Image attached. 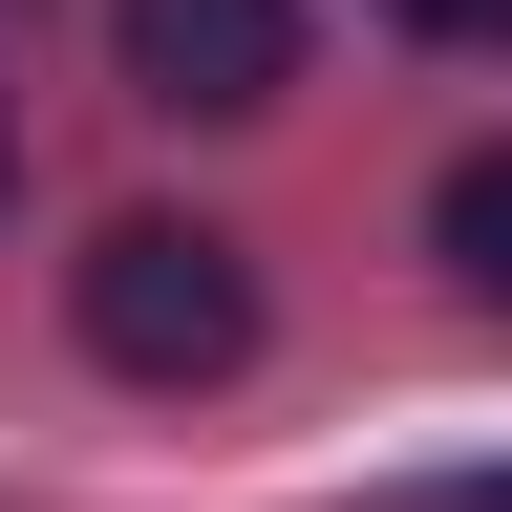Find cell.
Wrapping results in <instances>:
<instances>
[{"mask_svg": "<svg viewBox=\"0 0 512 512\" xmlns=\"http://www.w3.org/2000/svg\"><path fill=\"white\" fill-rule=\"evenodd\" d=\"M64 299H86V363H128V384H235L256 363V256L214 214H107Z\"/></svg>", "mask_w": 512, "mask_h": 512, "instance_id": "obj_1", "label": "cell"}, {"mask_svg": "<svg viewBox=\"0 0 512 512\" xmlns=\"http://www.w3.org/2000/svg\"><path fill=\"white\" fill-rule=\"evenodd\" d=\"M128 86L192 107V128L278 107V86H299V0H128Z\"/></svg>", "mask_w": 512, "mask_h": 512, "instance_id": "obj_2", "label": "cell"}, {"mask_svg": "<svg viewBox=\"0 0 512 512\" xmlns=\"http://www.w3.org/2000/svg\"><path fill=\"white\" fill-rule=\"evenodd\" d=\"M427 256H448V278H470V299L512 320V150H470V171L427 192Z\"/></svg>", "mask_w": 512, "mask_h": 512, "instance_id": "obj_3", "label": "cell"}, {"mask_svg": "<svg viewBox=\"0 0 512 512\" xmlns=\"http://www.w3.org/2000/svg\"><path fill=\"white\" fill-rule=\"evenodd\" d=\"M427 512H512V470H448V491H427Z\"/></svg>", "mask_w": 512, "mask_h": 512, "instance_id": "obj_4", "label": "cell"}, {"mask_svg": "<svg viewBox=\"0 0 512 512\" xmlns=\"http://www.w3.org/2000/svg\"><path fill=\"white\" fill-rule=\"evenodd\" d=\"M0 214H22V86H0Z\"/></svg>", "mask_w": 512, "mask_h": 512, "instance_id": "obj_5", "label": "cell"}, {"mask_svg": "<svg viewBox=\"0 0 512 512\" xmlns=\"http://www.w3.org/2000/svg\"><path fill=\"white\" fill-rule=\"evenodd\" d=\"M448 22H470V43H512V0H448Z\"/></svg>", "mask_w": 512, "mask_h": 512, "instance_id": "obj_6", "label": "cell"}, {"mask_svg": "<svg viewBox=\"0 0 512 512\" xmlns=\"http://www.w3.org/2000/svg\"><path fill=\"white\" fill-rule=\"evenodd\" d=\"M384 22H448V0H384Z\"/></svg>", "mask_w": 512, "mask_h": 512, "instance_id": "obj_7", "label": "cell"}]
</instances>
